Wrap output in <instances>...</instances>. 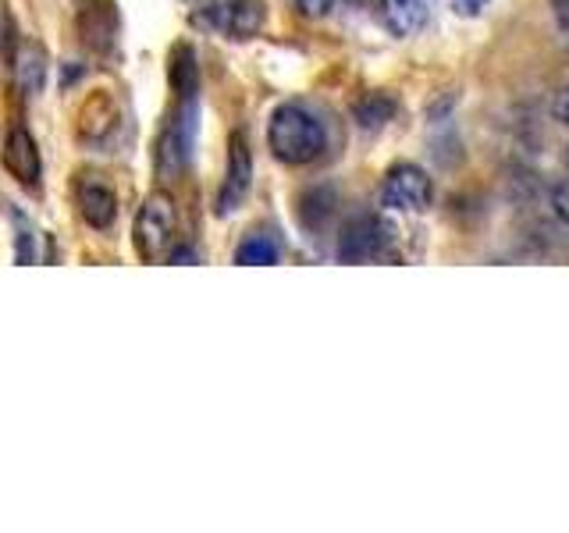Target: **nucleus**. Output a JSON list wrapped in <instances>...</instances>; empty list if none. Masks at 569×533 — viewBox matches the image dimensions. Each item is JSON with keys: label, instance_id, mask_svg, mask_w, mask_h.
I'll use <instances>...</instances> for the list:
<instances>
[{"label": "nucleus", "instance_id": "nucleus-10", "mask_svg": "<svg viewBox=\"0 0 569 533\" xmlns=\"http://www.w3.org/2000/svg\"><path fill=\"white\" fill-rule=\"evenodd\" d=\"M8 68H11V79H14L18 93H22V97H36L43 89L47 58H43V50L36 47V43H22V47H18L14 61Z\"/></svg>", "mask_w": 569, "mask_h": 533}, {"label": "nucleus", "instance_id": "nucleus-19", "mask_svg": "<svg viewBox=\"0 0 569 533\" xmlns=\"http://www.w3.org/2000/svg\"><path fill=\"white\" fill-rule=\"evenodd\" d=\"M452 8L462 14V18H473V14H480L488 8V0H452Z\"/></svg>", "mask_w": 569, "mask_h": 533}, {"label": "nucleus", "instance_id": "nucleus-6", "mask_svg": "<svg viewBox=\"0 0 569 533\" xmlns=\"http://www.w3.org/2000/svg\"><path fill=\"white\" fill-rule=\"evenodd\" d=\"M253 185V153H249L246 132H236L228 139V164H224V182L218 192V213H236Z\"/></svg>", "mask_w": 569, "mask_h": 533}, {"label": "nucleus", "instance_id": "nucleus-7", "mask_svg": "<svg viewBox=\"0 0 569 533\" xmlns=\"http://www.w3.org/2000/svg\"><path fill=\"white\" fill-rule=\"evenodd\" d=\"M192 135H196V107L192 100H182V111L171 118L157 142V174L160 178H174L186 168L189 150H192Z\"/></svg>", "mask_w": 569, "mask_h": 533}, {"label": "nucleus", "instance_id": "nucleus-21", "mask_svg": "<svg viewBox=\"0 0 569 533\" xmlns=\"http://www.w3.org/2000/svg\"><path fill=\"white\" fill-rule=\"evenodd\" d=\"M349 4H367V0H349Z\"/></svg>", "mask_w": 569, "mask_h": 533}, {"label": "nucleus", "instance_id": "nucleus-22", "mask_svg": "<svg viewBox=\"0 0 569 533\" xmlns=\"http://www.w3.org/2000/svg\"><path fill=\"white\" fill-rule=\"evenodd\" d=\"M566 168H569V150H566Z\"/></svg>", "mask_w": 569, "mask_h": 533}, {"label": "nucleus", "instance_id": "nucleus-14", "mask_svg": "<svg viewBox=\"0 0 569 533\" xmlns=\"http://www.w3.org/2000/svg\"><path fill=\"white\" fill-rule=\"evenodd\" d=\"M391 111H396V103L381 93H370L367 100L356 103V118H360V124H367V129L370 124H385L391 118Z\"/></svg>", "mask_w": 569, "mask_h": 533}, {"label": "nucleus", "instance_id": "nucleus-13", "mask_svg": "<svg viewBox=\"0 0 569 533\" xmlns=\"http://www.w3.org/2000/svg\"><path fill=\"white\" fill-rule=\"evenodd\" d=\"M278 257H281V245L274 235H267V231H249L236 249L239 266H271L278 263Z\"/></svg>", "mask_w": 569, "mask_h": 533}, {"label": "nucleus", "instance_id": "nucleus-3", "mask_svg": "<svg viewBox=\"0 0 569 533\" xmlns=\"http://www.w3.org/2000/svg\"><path fill=\"white\" fill-rule=\"evenodd\" d=\"M435 195V182L420 164H409V160H399L391 164L381 178L378 200L385 210H399V213H420L427 210Z\"/></svg>", "mask_w": 569, "mask_h": 533}, {"label": "nucleus", "instance_id": "nucleus-16", "mask_svg": "<svg viewBox=\"0 0 569 533\" xmlns=\"http://www.w3.org/2000/svg\"><path fill=\"white\" fill-rule=\"evenodd\" d=\"M548 207H551V213H556V221L569 228V178H566V182H559L556 189H551Z\"/></svg>", "mask_w": 569, "mask_h": 533}, {"label": "nucleus", "instance_id": "nucleus-8", "mask_svg": "<svg viewBox=\"0 0 569 533\" xmlns=\"http://www.w3.org/2000/svg\"><path fill=\"white\" fill-rule=\"evenodd\" d=\"M4 168L11 178H18L22 185H40V150H36V139L22 124H11L8 139H4Z\"/></svg>", "mask_w": 569, "mask_h": 533}, {"label": "nucleus", "instance_id": "nucleus-11", "mask_svg": "<svg viewBox=\"0 0 569 533\" xmlns=\"http://www.w3.org/2000/svg\"><path fill=\"white\" fill-rule=\"evenodd\" d=\"M423 0H378V14L391 36H413L423 26Z\"/></svg>", "mask_w": 569, "mask_h": 533}, {"label": "nucleus", "instance_id": "nucleus-18", "mask_svg": "<svg viewBox=\"0 0 569 533\" xmlns=\"http://www.w3.org/2000/svg\"><path fill=\"white\" fill-rule=\"evenodd\" d=\"M551 118H556L559 124H566L569 129V82L556 93V100H551Z\"/></svg>", "mask_w": 569, "mask_h": 533}, {"label": "nucleus", "instance_id": "nucleus-2", "mask_svg": "<svg viewBox=\"0 0 569 533\" xmlns=\"http://www.w3.org/2000/svg\"><path fill=\"white\" fill-rule=\"evenodd\" d=\"M178 213H174V200L168 192H153L147 195V203L139 207L136 221H132V249L139 253V260H160L168 253L171 235H174Z\"/></svg>", "mask_w": 569, "mask_h": 533}, {"label": "nucleus", "instance_id": "nucleus-4", "mask_svg": "<svg viewBox=\"0 0 569 533\" xmlns=\"http://www.w3.org/2000/svg\"><path fill=\"white\" fill-rule=\"evenodd\" d=\"M200 22L228 40H253L267 29V4L263 0H218L200 14Z\"/></svg>", "mask_w": 569, "mask_h": 533}, {"label": "nucleus", "instance_id": "nucleus-15", "mask_svg": "<svg viewBox=\"0 0 569 533\" xmlns=\"http://www.w3.org/2000/svg\"><path fill=\"white\" fill-rule=\"evenodd\" d=\"M11 221H14V228H18V239H14V260L18 263H29L32 260V228L18 218V213L11 210Z\"/></svg>", "mask_w": 569, "mask_h": 533}, {"label": "nucleus", "instance_id": "nucleus-17", "mask_svg": "<svg viewBox=\"0 0 569 533\" xmlns=\"http://www.w3.org/2000/svg\"><path fill=\"white\" fill-rule=\"evenodd\" d=\"M335 4L338 0H296V11L302 18H310V22H317V18H328Z\"/></svg>", "mask_w": 569, "mask_h": 533}, {"label": "nucleus", "instance_id": "nucleus-5", "mask_svg": "<svg viewBox=\"0 0 569 533\" xmlns=\"http://www.w3.org/2000/svg\"><path fill=\"white\" fill-rule=\"evenodd\" d=\"M388 245H391V228L381 218H373V213H363V218H352L342 228V239H338V260L367 263V260L385 257Z\"/></svg>", "mask_w": 569, "mask_h": 533}, {"label": "nucleus", "instance_id": "nucleus-20", "mask_svg": "<svg viewBox=\"0 0 569 533\" xmlns=\"http://www.w3.org/2000/svg\"><path fill=\"white\" fill-rule=\"evenodd\" d=\"M556 4V11H559V18H562V26L569 22V0H551Z\"/></svg>", "mask_w": 569, "mask_h": 533}, {"label": "nucleus", "instance_id": "nucleus-12", "mask_svg": "<svg viewBox=\"0 0 569 533\" xmlns=\"http://www.w3.org/2000/svg\"><path fill=\"white\" fill-rule=\"evenodd\" d=\"M168 79L174 86V93L182 100H192L196 89H200V64H196V53L192 47L178 43L171 50V64H168Z\"/></svg>", "mask_w": 569, "mask_h": 533}, {"label": "nucleus", "instance_id": "nucleus-9", "mask_svg": "<svg viewBox=\"0 0 569 533\" xmlns=\"http://www.w3.org/2000/svg\"><path fill=\"white\" fill-rule=\"evenodd\" d=\"M79 218L97 228V231H107L114 221H118V195L114 189H107L97 178H86L79 185Z\"/></svg>", "mask_w": 569, "mask_h": 533}, {"label": "nucleus", "instance_id": "nucleus-1", "mask_svg": "<svg viewBox=\"0 0 569 533\" xmlns=\"http://www.w3.org/2000/svg\"><path fill=\"white\" fill-rule=\"evenodd\" d=\"M267 147L274 160L289 168L313 164V160L328 150V129L307 103H278L271 121H267Z\"/></svg>", "mask_w": 569, "mask_h": 533}]
</instances>
